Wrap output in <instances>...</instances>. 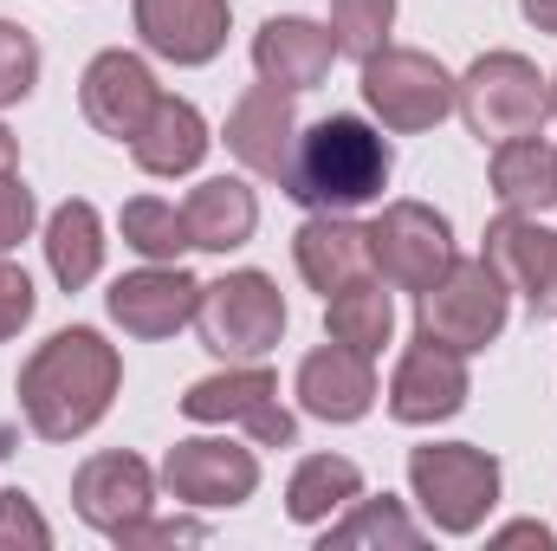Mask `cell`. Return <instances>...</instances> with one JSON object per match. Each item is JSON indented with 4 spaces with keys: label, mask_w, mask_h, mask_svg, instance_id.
Segmentation results:
<instances>
[{
    "label": "cell",
    "mask_w": 557,
    "mask_h": 551,
    "mask_svg": "<svg viewBox=\"0 0 557 551\" xmlns=\"http://www.w3.org/2000/svg\"><path fill=\"white\" fill-rule=\"evenodd\" d=\"M117 383H124V357L117 344H104L91 325H65L52 331L26 370H20V415L39 441H78L91 434L111 403H117Z\"/></svg>",
    "instance_id": "cell-1"
},
{
    "label": "cell",
    "mask_w": 557,
    "mask_h": 551,
    "mask_svg": "<svg viewBox=\"0 0 557 551\" xmlns=\"http://www.w3.org/2000/svg\"><path fill=\"white\" fill-rule=\"evenodd\" d=\"M389 169H396V156H389L383 131H370L363 118H337L331 111V118H318V124L298 131L278 188L305 215H357V208L383 201Z\"/></svg>",
    "instance_id": "cell-2"
},
{
    "label": "cell",
    "mask_w": 557,
    "mask_h": 551,
    "mask_svg": "<svg viewBox=\"0 0 557 551\" xmlns=\"http://www.w3.org/2000/svg\"><path fill=\"white\" fill-rule=\"evenodd\" d=\"M409 493L434 532L467 539L499 506V461L473 441H428L409 454Z\"/></svg>",
    "instance_id": "cell-3"
},
{
    "label": "cell",
    "mask_w": 557,
    "mask_h": 551,
    "mask_svg": "<svg viewBox=\"0 0 557 551\" xmlns=\"http://www.w3.org/2000/svg\"><path fill=\"white\" fill-rule=\"evenodd\" d=\"M454 111L467 118V131L480 143L539 137L545 118H552V78L525 52H486V59L467 65Z\"/></svg>",
    "instance_id": "cell-4"
},
{
    "label": "cell",
    "mask_w": 557,
    "mask_h": 551,
    "mask_svg": "<svg viewBox=\"0 0 557 551\" xmlns=\"http://www.w3.org/2000/svg\"><path fill=\"white\" fill-rule=\"evenodd\" d=\"M506 318H512V285L493 273L486 254H480V260H454L416 305L421 338H434V344H447V351H460V357L486 351V344L506 331Z\"/></svg>",
    "instance_id": "cell-5"
},
{
    "label": "cell",
    "mask_w": 557,
    "mask_h": 551,
    "mask_svg": "<svg viewBox=\"0 0 557 551\" xmlns=\"http://www.w3.org/2000/svg\"><path fill=\"white\" fill-rule=\"evenodd\" d=\"M454 98H460V78L421 46H383V52L363 59V105L396 137L434 131L454 111Z\"/></svg>",
    "instance_id": "cell-6"
},
{
    "label": "cell",
    "mask_w": 557,
    "mask_h": 551,
    "mask_svg": "<svg viewBox=\"0 0 557 551\" xmlns=\"http://www.w3.org/2000/svg\"><path fill=\"white\" fill-rule=\"evenodd\" d=\"M195 331H201V344H208L221 364H253V357H267L278 338H285V298H278L273 273L240 267V273L201 285Z\"/></svg>",
    "instance_id": "cell-7"
},
{
    "label": "cell",
    "mask_w": 557,
    "mask_h": 551,
    "mask_svg": "<svg viewBox=\"0 0 557 551\" xmlns=\"http://www.w3.org/2000/svg\"><path fill=\"white\" fill-rule=\"evenodd\" d=\"M182 415L188 421H240L253 434V448H292L298 441V415L278 403V377L267 364H227L201 383H188L182 396Z\"/></svg>",
    "instance_id": "cell-8"
},
{
    "label": "cell",
    "mask_w": 557,
    "mask_h": 551,
    "mask_svg": "<svg viewBox=\"0 0 557 551\" xmlns=\"http://www.w3.org/2000/svg\"><path fill=\"white\" fill-rule=\"evenodd\" d=\"M370 260H376V273L389 279L396 292H416L421 298L460 254H454L447 215H434L428 201H389L370 221Z\"/></svg>",
    "instance_id": "cell-9"
},
{
    "label": "cell",
    "mask_w": 557,
    "mask_h": 551,
    "mask_svg": "<svg viewBox=\"0 0 557 551\" xmlns=\"http://www.w3.org/2000/svg\"><path fill=\"white\" fill-rule=\"evenodd\" d=\"M162 487H169L182 506L221 513V506L253 500V487H260V454H253V448H234L227 434H188V441L169 448Z\"/></svg>",
    "instance_id": "cell-10"
},
{
    "label": "cell",
    "mask_w": 557,
    "mask_h": 551,
    "mask_svg": "<svg viewBox=\"0 0 557 551\" xmlns=\"http://www.w3.org/2000/svg\"><path fill=\"white\" fill-rule=\"evenodd\" d=\"M467 396H473L467 357L416 331V344L403 351V364H396V377H389V415L409 421V428H434V421H447V415L467 409Z\"/></svg>",
    "instance_id": "cell-11"
},
{
    "label": "cell",
    "mask_w": 557,
    "mask_h": 551,
    "mask_svg": "<svg viewBox=\"0 0 557 551\" xmlns=\"http://www.w3.org/2000/svg\"><path fill=\"white\" fill-rule=\"evenodd\" d=\"M78 105H85L91 131H104L111 143H131L143 124H149V111L162 105V85H156L149 59L124 52V46H111V52H98V59L85 65V78H78Z\"/></svg>",
    "instance_id": "cell-12"
},
{
    "label": "cell",
    "mask_w": 557,
    "mask_h": 551,
    "mask_svg": "<svg viewBox=\"0 0 557 551\" xmlns=\"http://www.w3.org/2000/svg\"><path fill=\"white\" fill-rule=\"evenodd\" d=\"M111 318L124 325V338H175L182 325H195L201 305V279L182 273L175 260H149L137 273H124L104 292Z\"/></svg>",
    "instance_id": "cell-13"
},
{
    "label": "cell",
    "mask_w": 557,
    "mask_h": 551,
    "mask_svg": "<svg viewBox=\"0 0 557 551\" xmlns=\"http://www.w3.org/2000/svg\"><path fill=\"white\" fill-rule=\"evenodd\" d=\"M72 506L91 532L117 539L124 526H137L143 513H156V474L137 454H91L72 474Z\"/></svg>",
    "instance_id": "cell-14"
},
{
    "label": "cell",
    "mask_w": 557,
    "mask_h": 551,
    "mask_svg": "<svg viewBox=\"0 0 557 551\" xmlns=\"http://www.w3.org/2000/svg\"><path fill=\"white\" fill-rule=\"evenodd\" d=\"M486 260L532 305V318H557V228H539V215L506 208L486 228Z\"/></svg>",
    "instance_id": "cell-15"
},
{
    "label": "cell",
    "mask_w": 557,
    "mask_h": 551,
    "mask_svg": "<svg viewBox=\"0 0 557 551\" xmlns=\"http://www.w3.org/2000/svg\"><path fill=\"white\" fill-rule=\"evenodd\" d=\"M331 59H337V39L331 26L318 20H298V13H273L260 33H253V72L260 85H278V91H318L331 78Z\"/></svg>",
    "instance_id": "cell-16"
},
{
    "label": "cell",
    "mask_w": 557,
    "mask_h": 551,
    "mask_svg": "<svg viewBox=\"0 0 557 551\" xmlns=\"http://www.w3.org/2000/svg\"><path fill=\"white\" fill-rule=\"evenodd\" d=\"M227 156L247 169V175H267L278 182L285 162H292V143H298V118H292V91L278 85H253L240 91V105L227 111Z\"/></svg>",
    "instance_id": "cell-17"
},
{
    "label": "cell",
    "mask_w": 557,
    "mask_h": 551,
    "mask_svg": "<svg viewBox=\"0 0 557 551\" xmlns=\"http://www.w3.org/2000/svg\"><path fill=\"white\" fill-rule=\"evenodd\" d=\"M298 409L318 415V421H363V415L376 409V370H370V357L363 351H350V344H318L305 364H298Z\"/></svg>",
    "instance_id": "cell-18"
},
{
    "label": "cell",
    "mask_w": 557,
    "mask_h": 551,
    "mask_svg": "<svg viewBox=\"0 0 557 551\" xmlns=\"http://www.w3.org/2000/svg\"><path fill=\"white\" fill-rule=\"evenodd\" d=\"M137 39L169 65H208L227 46V0H137Z\"/></svg>",
    "instance_id": "cell-19"
},
{
    "label": "cell",
    "mask_w": 557,
    "mask_h": 551,
    "mask_svg": "<svg viewBox=\"0 0 557 551\" xmlns=\"http://www.w3.org/2000/svg\"><path fill=\"white\" fill-rule=\"evenodd\" d=\"M292 260H298V273L311 292H337V285H350V279L376 273V260H370V228H357L350 215H305V228L292 234Z\"/></svg>",
    "instance_id": "cell-20"
},
{
    "label": "cell",
    "mask_w": 557,
    "mask_h": 551,
    "mask_svg": "<svg viewBox=\"0 0 557 551\" xmlns=\"http://www.w3.org/2000/svg\"><path fill=\"white\" fill-rule=\"evenodd\" d=\"M182 215H188V241L201 254H234L260 228V201H253V188L240 175H208L201 188H188Z\"/></svg>",
    "instance_id": "cell-21"
},
{
    "label": "cell",
    "mask_w": 557,
    "mask_h": 551,
    "mask_svg": "<svg viewBox=\"0 0 557 551\" xmlns=\"http://www.w3.org/2000/svg\"><path fill=\"white\" fill-rule=\"evenodd\" d=\"M208 118L188 105V98H169L162 91V105L149 111V124H143L137 137H131V156H137L143 175H162V182H175V175H188L201 156H208Z\"/></svg>",
    "instance_id": "cell-22"
},
{
    "label": "cell",
    "mask_w": 557,
    "mask_h": 551,
    "mask_svg": "<svg viewBox=\"0 0 557 551\" xmlns=\"http://www.w3.org/2000/svg\"><path fill=\"white\" fill-rule=\"evenodd\" d=\"M493 195L512 215H545V208H557V143H545V131L539 137L493 143Z\"/></svg>",
    "instance_id": "cell-23"
},
{
    "label": "cell",
    "mask_w": 557,
    "mask_h": 551,
    "mask_svg": "<svg viewBox=\"0 0 557 551\" xmlns=\"http://www.w3.org/2000/svg\"><path fill=\"white\" fill-rule=\"evenodd\" d=\"M324 331L363 357H376L389 338H396V305H389V279L383 273H363L350 285H337L324 298Z\"/></svg>",
    "instance_id": "cell-24"
},
{
    "label": "cell",
    "mask_w": 557,
    "mask_h": 551,
    "mask_svg": "<svg viewBox=\"0 0 557 551\" xmlns=\"http://www.w3.org/2000/svg\"><path fill=\"white\" fill-rule=\"evenodd\" d=\"M363 493V467L344 454H305L285 480V513L298 526H331L350 500Z\"/></svg>",
    "instance_id": "cell-25"
},
{
    "label": "cell",
    "mask_w": 557,
    "mask_h": 551,
    "mask_svg": "<svg viewBox=\"0 0 557 551\" xmlns=\"http://www.w3.org/2000/svg\"><path fill=\"white\" fill-rule=\"evenodd\" d=\"M46 267L65 292H85L104 267V221L91 201H59L46 221Z\"/></svg>",
    "instance_id": "cell-26"
},
{
    "label": "cell",
    "mask_w": 557,
    "mask_h": 551,
    "mask_svg": "<svg viewBox=\"0 0 557 551\" xmlns=\"http://www.w3.org/2000/svg\"><path fill=\"white\" fill-rule=\"evenodd\" d=\"M324 551H370V546H389V551H416L421 546V526L403 513V500H350L344 506V519H331L324 526V539H318Z\"/></svg>",
    "instance_id": "cell-27"
},
{
    "label": "cell",
    "mask_w": 557,
    "mask_h": 551,
    "mask_svg": "<svg viewBox=\"0 0 557 551\" xmlns=\"http://www.w3.org/2000/svg\"><path fill=\"white\" fill-rule=\"evenodd\" d=\"M117 228H124V247H137L143 260H182V254L195 247V241H188V215H182L175 201H162V195L124 201Z\"/></svg>",
    "instance_id": "cell-28"
},
{
    "label": "cell",
    "mask_w": 557,
    "mask_h": 551,
    "mask_svg": "<svg viewBox=\"0 0 557 551\" xmlns=\"http://www.w3.org/2000/svg\"><path fill=\"white\" fill-rule=\"evenodd\" d=\"M389 26H396V0H331V39L357 65L389 46Z\"/></svg>",
    "instance_id": "cell-29"
},
{
    "label": "cell",
    "mask_w": 557,
    "mask_h": 551,
    "mask_svg": "<svg viewBox=\"0 0 557 551\" xmlns=\"http://www.w3.org/2000/svg\"><path fill=\"white\" fill-rule=\"evenodd\" d=\"M33 85H39V39L20 20H0V111L33 98Z\"/></svg>",
    "instance_id": "cell-30"
},
{
    "label": "cell",
    "mask_w": 557,
    "mask_h": 551,
    "mask_svg": "<svg viewBox=\"0 0 557 551\" xmlns=\"http://www.w3.org/2000/svg\"><path fill=\"white\" fill-rule=\"evenodd\" d=\"M33 221H39L33 188L20 182V169H0V254H13V247L33 234Z\"/></svg>",
    "instance_id": "cell-31"
},
{
    "label": "cell",
    "mask_w": 557,
    "mask_h": 551,
    "mask_svg": "<svg viewBox=\"0 0 557 551\" xmlns=\"http://www.w3.org/2000/svg\"><path fill=\"white\" fill-rule=\"evenodd\" d=\"M0 546H33V551L52 546V526L39 519L33 493H20V487H7V493H0Z\"/></svg>",
    "instance_id": "cell-32"
},
{
    "label": "cell",
    "mask_w": 557,
    "mask_h": 551,
    "mask_svg": "<svg viewBox=\"0 0 557 551\" xmlns=\"http://www.w3.org/2000/svg\"><path fill=\"white\" fill-rule=\"evenodd\" d=\"M33 305H39V292H33L26 267H13V260L0 254V344L20 338V331L33 325Z\"/></svg>",
    "instance_id": "cell-33"
},
{
    "label": "cell",
    "mask_w": 557,
    "mask_h": 551,
    "mask_svg": "<svg viewBox=\"0 0 557 551\" xmlns=\"http://www.w3.org/2000/svg\"><path fill=\"white\" fill-rule=\"evenodd\" d=\"M195 539H208L201 519H149V513H143L137 526L117 532V546L124 551H137V546H195Z\"/></svg>",
    "instance_id": "cell-34"
},
{
    "label": "cell",
    "mask_w": 557,
    "mask_h": 551,
    "mask_svg": "<svg viewBox=\"0 0 557 551\" xmlns=\"http://www.w3.org/2000/svg\"><path fill=\"white\" fill-rule=\"evenodd\" d=\"M493 546H539V551H552V546H557V532L545 526V519H519V526L493 532Z\"/></svg>",
    "instance_id": "cell-35"
},
{
    "label": "cell",
    "mask_w": 557,
    "mask_h": 551,
    "mask_svg": "<svg viewBox=\"0 0 557 551\" xmlns=\"http://www.w3.org/2000/svg\"><path fill=\"white\" fill-rule=\"evenodd\" d=\"M519 13H525L539 33H557V0H519Z\"/></svg>",
    "instance_id": "cell-36"
},
{
    "label": "cell",
    "mask_w": 557,
    "mask_h": 551,
    "mask_svg": "<svg viewBox=\"0 0 557 551\" xmlns=\"http://www.w3.org/2000/svg\"><path fill=\"white\" fill-rule=\"evenodd\" d=\"M13 162H20V143H13V131L0 124V169H13Z\"/></svg>",
    "instance_id": "cell-37"
},
{
    "label": "cell",
    "mask_w": 557,
    "mask_h": 551,
    "mask_svg": "<svg viewBox=\"0 0 557 551\" xmlns=\"http://www.w3.org/2000/svg\"><path fill=\"white\" fill-rule=\"evenodd\" d=\"M552 118H557V78H552Z\"/></svg>",
    "instance_id": "cell-38"
},
{
    "label": "cell",
    "mask_w": 557,
    "mask_h": 551,
    "mask_svg": "<svg viewBox=\"0 0 557 551\" xmlns=\"http://www.w3.org/2000/svg\"><path fill=\"white\" fill-rule=\"evenodd\" d=\"M0 454H7V434H0Z\"/></svg>",
    "instance_id": "cell-39"
}]
</instances>
